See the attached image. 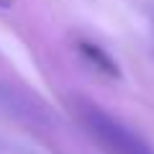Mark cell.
Segmentation results:
<instances>
[{
    "label": "cell",
    "instance_id": "obj_2",
    "mask_svg": "<svg viewBox=\"0 0 154 154\" xmlns=\"http://www.w3.org/2000/svg\"><path fill=\"white\" fill-rule=\"evenodd\" d=\"M0 113L13 116V118H38L41 110L33 108L26 100V95H21L18 90L8 88V85H0Z\"/></svg>",
    "mask_w": 154,
    "mask_h": 154
},
{
    "label": "cell",
    "instance_id": "obj_3",
    "mask_svg": "<svg viewBox=\"0 0 154 154\" xmlns=\"http://www.w3.org/2000/svg\"><path fill=\"white\" fill-rule=\"evenodd\" d=\"M77 49H80V54H82L98 72H103V75H108V77H121L118 64L113 62V57H110L103 46L90 44V41H80V44H77Z\"/></svg>",
    "mask_w": 154,
    "mask_h": 154
},
{
    "label": "cell",
    "instance_id": "obj_4",
    "mask_svg": "<svg viewBox=\"0 0 154 154\" xmlns=\"http://www.w3.org/2000/svg\"><path fill=\"white\" fill-rule=\"evenodd\" d=\"M13 5V0H0V8H11Z\"/></svg>",
    "mask_w": 154,
    "mask_h": 154
},
{
    "label": "cell",
    "instance_id": "obj_1",
    "mask_svg": "<svg viewBox=\"0 0 154 154\" xmlns=\"http://www.w3.org/2000/svg\"><path fill=\"white\" fill-rule=\"evenodd\" d=\"M77 116H80V123L85 126L88 136L100 146L103 154H154V149L136 131H131L116 116L105 113L100 105L80 100Z\"/></svg>",
    "mask_w": 154,
    "mask_h": 154
}]
</instances>
